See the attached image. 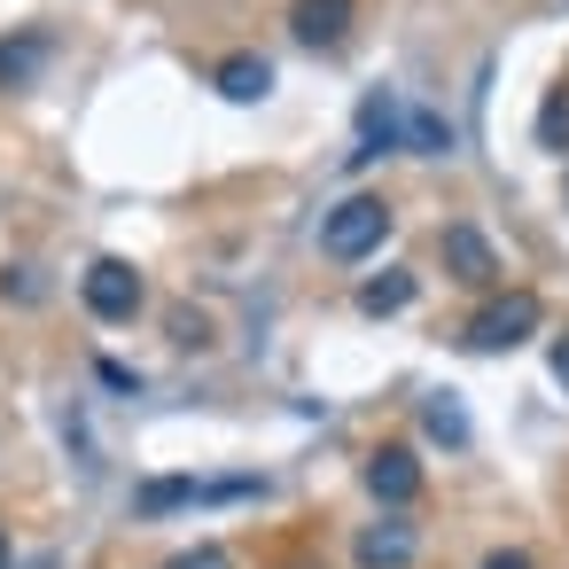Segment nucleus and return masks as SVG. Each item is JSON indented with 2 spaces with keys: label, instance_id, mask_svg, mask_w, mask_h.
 <instances>
[{
  "label": "nucleus",
  "instance_id": "11",
  "mask_svg": "<svg viewBox=\"0 0 569 569\" xmlns=\"http://www.w3.org/2000/svg\"><path fill=\"white\" fill-rule=\"evenodd\" d=\"M219 94L227 102H266L273 94V63L266 56H227L219 63Z\"/></svg>",
  "mask_w": 569,
  "mask_h": 569
},
{
  "label": "nucleus",
  "instance_id": "9",
  "mask_svg": "<svg viewBox=\"0 0 569 569\" xmlns=\"http://www.w3.org/2000/svg\"><path fill=\"white\" fill-rule=\"evenodd\" d=\"M48 56H56V40H48V32H17V40H0V94L32 87V79L48 71Z\"/></svg>",
  "mask_w": 569,
  "mask_h": 569
},
{
  "label": "nucleus",
  "instance_id": "12",
  "mask_svg": "<svg viewBox=\"0 0 569 569\" xmlns=\"http://www.w3.org/2000/svg\"><path fill=\"white\" fill-rule=\"evenodd\" d=\"M413 305V273H375V281H359V312H406Z\"/></svg>",
  "mask_w": 569,
  "mask_h": 569
},
{
  "label": "nucleus",
  "instance_id": "16",
  "mask_svg": "<svg viewBox=\"0 0 569 569\" xmlns=\"http://www.w3.org/2000/svg\"><path fill=\"white\" fill-rule=\"evenodd\" d=\"M164 569H234V561H227V546H188V553H172Z\"/></svg>",
  "mask_w": 569,
  "mask_h": 569
},
{
  "label": "nucleus",
  "instance_id": "4",
  "mask_svg": "<svg viewBox=\"0 0 569 569\" xmlns=\"http://www.w3.org/2000/svg\"><path fill=\"white\" fill-rule=\"evenodd\" d=\"M398 141H406L398 94H367V102H359V149H351V164H375V157H390Z\"/></svg>",
  "mask_w": 569,
  "mask_h": 569
},
{
  "label": "nucleus",
  "instance_id": "7",
  "mask_svg": "<svg viewBox=\"0 0 569 569\" xmlns=\"http://www.w3.org/2000/svg\"><path fill=\"white\" fill-rule=\"evenodd\" d=\"M445 266H452V281H468V289H491V281H499V250H491L476 227H445Z\"/></svg>",
  "mask_w": 569,
  "mask_h": 569
},
{
  "label": "nucleus",
  "instance_id": "1",
  "mask_svg": "<svg viewBox=\"0 0 569 569\" xmlns=\"http://www.w3.org/2000/svg\"><path fill=\"white\" fill-rule=\"evenodd\" d=\"M382 234H390V203H382V196H343V203L320 219V250H328L336 266L375 258V250H382Z\"/></svg>",
  "mask_w": 569,
  "mask_h": 569
},
{
  "label": "nucleus",
  "instance_id": "3",
  "mask_svg": "<svg viewBox=\"0 0 569 569\" xmlns=\"http://www.w3.org/2000/svg\"><path fill=\"white\" fill-rule=\"evenodd\" d=\"M79 297H87L94 320H133V312H141V273H133L126 258H94L87 281H79Z\"/></svg>",
  "mask_w": 569,
  "mask_h": 569
},
{
  "label": "nucleus",
  "instance_id": "10",
  "mask_svg": "<svg viewBox=\"0 0 569 569\" xmlns=\"http://www.w3.org/2000/svg\"><path fill=\"white\" fill-rule=\"evenodd\" d=\"M258 483L250 476H234V483H188V476H164V483H149L141 491V507L149 515H164V507H180V499H250Z\"/></svg>",
  "mask_w": 569,
  "mask_h": 569
},
{
  "label": "nucleus",
  "instance_id": "6",
  "mask_svg": "<svg viewBox=\"0 0 569 569\" xmlns=\"http://www.w3.org/2000/svg\"><path fill=\"white\" fill-rule=\"evenodd\" d=\"M289 32L312 48V56H328V48H343L351 40V0H297V17H289Z\"/></svg>",
  "mask_w": 569,
  "mask_h": 569
},
{
  "label": "nucleus",
  "instance_id": "13",
  "mask_svg": "<svg viewBox=\"0 0 569 569\" xmlns=\"http://www.w3.org/2000/svg\"><path fill=\"white\" fill-rule=\"evenodd\" d=\"M406 149L413 157H452V126L437 110H406Z\"/></svg>",
  "mask_w": 569,
  "mask_h": 569
},
{
  "label": "nucleus",
  "instance_id": "20",
  "mask_svg": "<svg viewBox=\"0 0 569 569\" xmlns=\"http://www.w3.org/2000/svg\"><path fill=\"white\" fill-rule=\"evenodd\" d=\"M32 569H48V561H32Z\"/></svg>",
  "mask_w": 569,
  "mask_h": 569
},
{
  "label": "nucleus",
  "instance_id": "14",
  "mask_svg": "<svg viewBox=\"0 0 569 569\" xmlns=\"http://www.w3.org/2000/svg\"><path fill=\"white\" fill-rule=\"evenodd\" d=\"M538 149H569V87L546 94V110H538Z\"/></svg>",
  "mask_w": 569,
  "mask_h": 569
},
{
  "label": "nucleus",
  "instance_id": "15",
  "mask_svg": "<svg viewBox=\"0 0 569 569\" xmlns=\"http://www.w3.org/2000/svg\"><path fill=\"white\" fill-rule=\"evenodd\" d=\"M429 437H445V445H460V437H468V421H460V406H452V398H429Z\"/></svg>",
  "mask_w": 569,
  "mask_h": 569
},
{
  "label": "nucleus",
  "instance_id": "5",
  "mask_svg": "<svg viewBox=\"0 0 569 569\" xmlns=\"http://www.w3.org/2000/svg\"><path fill=\"white\" fill-rule=\"evenodd\" d=\"M367 491H375L382 507H406V499L421 491V460H413L406 445H382V452H367Z\"/></svg>",
  "mask_w": 569,
  "mask_h": 569
},
{
  "label": "nucleus",
  "instance_id": "8",
  "mask_svg": "<svg viewBox=\"0 0 569 569\" xmlns=\"http://www.w3.org/2000/svg\"><path fill=\"white\" fill-rule=\"evenodd\" d=\"M351 561H359V569H406V561H413V522H398V515L367 522L359 546H351Z\"/></svg>",
  "mask_w": 569,
  "mask_h": 569
},
{
  "label": "nucleus",
  "instance_id": "18",
  "mask_svg": "<svg viewBox=\"0 0 569 569\" xmlns=\"http://www.w3.org/2000/svg\"><path fill=\"white\" fill-rule=\"evenodd\" d=\"M553 382H561V390H569V336H561V343H553Z\"/></svg>",
  "mask_w": 569,
  "mask_h": 569
},
{
  "label": "nucleus",
  "instance_id": "19",
  "mask_svg": "<svg viewBox=\"0 0 569 569\" xmlns=\"http://www.w3.org/2000/svg\"><path fill=\"white\" fill-rule=\"evenodd\" d=\"M0 569H17V553H9V530H0Z\"/></svg>",
  "mask_w": 569,
  "mask_h": 569
},
{
  "label": "nucleus",
  "instance_id": "2",
  "mask_svg": "<svg viewBox=\"0 0 569 569\" xmlns=\"http://www.w3.org/2000/svg\"><path fill=\"white\" fill-rule=\"evenodd\" d=\"M538 320H546V305H538L530 289H507V297H491V305L468 320V343H476V351H515L522 336H538Z\"/></svg>",
  "mask_w": 569,
  "mask_h": 569
},
{
  "label": "nucleus",
  "instance_id": "17",
  "mask_svg": "<svg viewBox=\"0 0 569 569\" xmlns=\"http://www.w3.org/2000/svg\"><path fill=\"white\" fill-rule=\"evenodd\" d=\"M483 569H530V553H515V546H499V553H483Z\"/></svg>",
  "mask_w": 569,
  "mask_h": 569
}]
</instances>
